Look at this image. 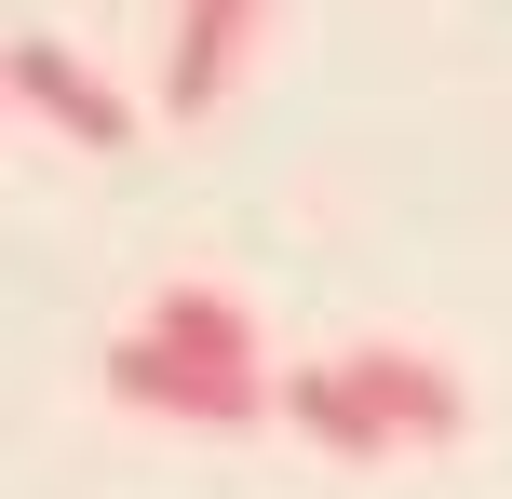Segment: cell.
I'll return each instance as SVG.
<instances>
[{
  "label": "cell",
  "mask_w": 512,
  "mask_h": 499,
  "mask_svg": "<svg viewBox=\"0 0 512 499\" xmlns=\"http://www.w3.org/2000/svg\"><path fill=\"white\" fill-rule=\"evenodd\" d=\"M149 338L203 351V365H270V351H256V311H243L230 284H162L149 297Z\"/></svg>",
  "instance_id": "cell-6"
},
{
  "label": "cell",
  "mask_w": 512,
  "mask_h": 499,
  "mask_svg": "<svg viewBox=\"0 0 512 499\" xmlns=\"http://www.w3.org/2000/svg\"><path fill=\"white\" fill-rule=\"evenodd\" d=\"M108 392L149 405V419H189V432H256L270 419V365H203V351L149 338V324L108 351Z\"/></svg>",
  "instance_id": "cell-1"
},
{
  "label": "cell",
  "mask_w": 512,
  "mask_h": 499,
  "mask_svg": "<svg viewBox=\"0 0 512 499\" xmlns=\"http://www.w3.org/2000/svg\"><path fill=\"white\" fill-rule=\"evenodd\" d=\"M256 14H270V0H176V41H162V95H176V108H216V95L243 81Z\"/></svg>",
  "instance_id": "cell-4"
},
{
  "label": "cell",
  "mask_w": 512,
  "mask_h": 499,
  "mask_svg": "<svg viewBox=\"0 0 512 499\" xmlns=\"http://www.w3.org/2000/svg\"><path fill=\"white\" fill-rule=\"evenodd\" d=\"M0 81H14V108H27V122H54L68 149H95V162L135 149V95H122V81H95L68 41H41V27H14V41H0Z\"/></svg>",
  "instance_id": "cell-2"
},
{
  "label": "cell",
  "mask_w": 512,
  "mask_h": 499,
  "mask_svg": "<svg viewBox=\"0 0 512 499\" xmlns=\"http://www.w3.org/2000/svg\"><path fill=\"white\" fill-rule=\"evenodd\" d=\"M270 405H283V419H297V432H310L324 459H391V419L364 405L351 351H337V365H297V378H270Z\"/></svg>",
  "instance_id": "cell-5"
},
{
  "label": "cell",
  "mask_w": 512,
  "mask_h": 499,
  "mask_svg": "<svg viewBox=\"0 0 512 499\" xmlns=\"http://www.w3.org/2000/svg\"><path fill=\"white\" fill-rule=\"evenodd\" d=\"M0 108H14V81H0Z\"/></svg>",
  "instance_id": "cell-7"
},
{
  "label": "cell",
  "mask_w": 512,
  "mask_h": 499,
  "mask_svg": "<svg viewBox=\"0 0 512 499\" xmlns=\"http://www.w3.org/2000/svg\"><path fill=\"white\" fill-rule=\"evenodd\" d=\"M351 378H364V405L391 419V446H459V432H472L459 365H432V351H405V338H364Z\"/></svg>",
  "instance_id": "cell-3"
}]
</instances>
